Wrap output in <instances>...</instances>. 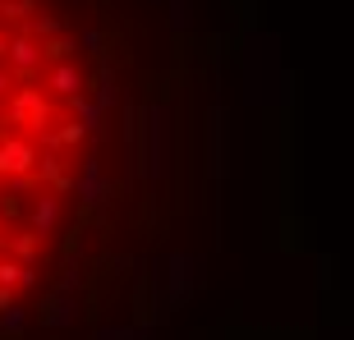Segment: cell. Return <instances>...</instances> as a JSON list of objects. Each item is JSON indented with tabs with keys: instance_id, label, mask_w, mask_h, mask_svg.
<instances>
[{
	"instance_id": "cell-1",
	"label": "cell",
	"mask_w": 354,
	"mask_h": 340,
	"mask_svg": "<svg viewBox=\"0 0 354 340\" xmlns=\"http://www.w3.org/2000/svg\"><path fill=\"white\" fill-rule=\"evenodd\" d=\"M124 106L102 28L55 0H0V340L74 322L79 235L115 198L102 147Z\"/></svg>"
}]
</instances>
